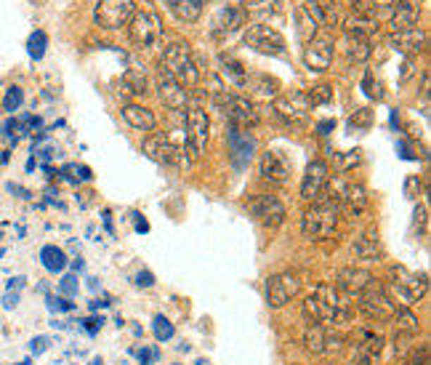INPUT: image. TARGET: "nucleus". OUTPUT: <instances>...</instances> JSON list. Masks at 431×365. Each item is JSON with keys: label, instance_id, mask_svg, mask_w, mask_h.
<instances>
[{"label": "nucleus", "instance_id": "f3484780", "mask_svg": "<svg viewBox=\"0 0 431 365\" xmlns=\"http://www.w3.org/2000/svg\"><path fill=\"white\" fill-rule=\"evenodd\" d=\"M251 214L261 221L266 230H277L282 227V221L287 216V208L282 206V200L275 195H261L251 203Z\"/></svg>", "mask_w": 431, "mask_h": 365}, {"label": "nucleus", "instance_id": "5fc2aeb1", "mask_svg": "<svg viewBox=\"0 0 431 365\" xmlns=\"http://www.w3.org/2000/svg\"><path fill=\"white\" fill-rule=\"evenodd\" d=\"M48 307H51V309H72V304L61 302V299H48Z\"/></svg>", "mask_w": 431, "mask_h": 365}, {"label": "nucleus", "instance_id": "39448f33", "mask_svg": "<svg viewBox=\"0 0 431 365\" xmlns=\"http://www.w3.org/2000/svg\"><path fill=\"white\" fill-rule=\"evenodd\" d=\"M392 296H394L399 307H410L418 304L420 299L429 291V278L426 275H418V272H410L407 267H392Z\"/></svg>", "mask_w": 431, "mask_h": 365}, {"label": "nucleus", "instance_id": "0eeeda50", "mask_svg": "<svg viewBox=\"0 0 431 365\" xmlns=\"http://www.w3.org/2000/svg\"><path fill=\"white\" fill-rule=\"evenodd\" d=\"M218 107L224 112V118L229 120V128H239V131H251L258 125V110L248 97L239 94H224L221 99H216Z\"/></svg>", "mask_w": 431, "mask_h": 365}, {"label": "nucleus", "instance_id": "864d4df0", "mask_svg": "<svg viewBox=\"0 0 431 365\" xmlns=\"http://www.w3.org/2000/svg\"><path fill=\"white\" fill-rule=\"evenodd\" d=\"M16 302H19V296H16V293H6V296H3V307H6V309L16 307Z\"/></svg>", "mask_w": 431, "mask_h": 365}, {"label": "nucleus", "instance_id": "f03ea898", "mask_svg": "<svg viewBox=\"0 0 431 365\" xmlns=\"http://www.w3.org/2000/svg\"><path fill=\"white\" fill-rule=\"evenodd\" d=\"M142 149L149 160H155L160 166H173V168H179V171H189L192 160H194V155H192V149L187 142H184V144H181V142H173L168 134H149L144 139Z\"/></svg>", "mask_w": 431, "mask_h": 365}, {"label": "nucleus", "instance_id": "423d86ee", "mask_svg": "<svg viewBox=\"0 0 431 365\" xmlns=\"http://www.w3.org/2000/svg\"><path fill=\"white\" fill-rule=\"evenodd\" d=\"M359 302H357V309L362 312V315L368 317V320H375V323H389L392 317H394V299L386 293V288H383L381 283L373 280L368 288L362 293H357Z\"/></svg>", "mask_w": 431, "mask_h": 365}, {"label": "nucleus", "instance_id": "a18cd8bd", "mask_svg": "<svg viewBox=\"0 0 431 365\" xmlns=\"http://www.w3.org/2000/svg\"><path fill=\"white\" fill-rule=\"evenodd\" d=\"M46 43H48L46 32H40V30H37L35 35L27 40V51H30V56H32V59H40V56L46 54Z\"/></svg>", "mask_w": 431, "mask_h": 365}, {"label": "nucleus", "instance_id": "aec40b11", "mask_svg": "<svg viewBox=\"0 0 431 365\" xmlns=\"http://www.w3.org/2000/svg\"><path fill=\"white\" fill-rule=\"evenodd\" d=\"M386 341L378 333H362V339L354 344V365H381Z\"/></svg>", "mask_w": 431, "mask_h": 365}, {"label": "nucleus", "instance_id": "20e7f679", "mask_svg": "<svg viewBox=\"0 0 431 365\" xmlns=\"http://www.w3.org/2000/svg\"><path fill=\"white\" fill-rule=\"evenodd\" d=\"M160 70L168 73L176 83H181L187 91L200 83V67L192 56V49L187 43H170L160 56Z\"/></svg>", "mask_w": 431, "mask_h": 365}, {"label": "nucleus", "instance_id": "9b49d317", "mask_svg": "<svg viewBox=\"0 0 431 365\" xmlns=\"http://www.w3.org/2000/svg\"><path fill=\"white\" fill-rule=\"evenodd\" d=\"M184 125H187V144H189L194 158H203L205 147H208V136H211V120L203 107H189L184 115Z\"/></svg>", "mask_w": 431, "mask_h": 365}, {"label": "nucleus", "instance_id": "dca6fc26", "mask_svg": "<svg viewBox=\"0 0 431 365\" xmlns=\"http://www.w3.org/2000/svg\"><path fill=\"white\" fill-rule=\"evenodd\" d=\"M157 97L170 112H184L189 104V91L163 70H157Z\"/></svg>", "mask_w": 431, "mask_h": 365}, {"label": "nucleus", "instance_id": "a19ab883", "mask_svg": "<svg viewBox=\"0 0 431 365\" xmlns=\"http://www.w3.org/2000/svg\"><path fill=\"white\" fill-rule=\"evenodd\" d=\"M306 99H309V107H323V104H327L333 99V85L327 83L314 85L309 94H306Z\"/></svg>", "mask_w": 431, "mask_h": 365}, {"label": "nucleus", "instance_id": "8fccbe9b", "mask_svg": "<svg viewBox=\"0 0 431 365\" xmlns=\"http://www.w3.org/2000/svg\"><path fill=\"white\" fill-rule=\"evenodd\" d=\"M61 291L64 293H77V278H75V275H67V278H64V280H61Z\"/></svg>", "mask_w": 431, "mask_h": 365}, {"label": "nucleus", "instance_id": "1a4fd4ad", "mask_svg": "<svg viewBox=\"0 0 431 365\" xmlns=\"http://www.w3.org/2000/svg\"><path fill=\"white\" fill-rule=\"evenodd\" d=\"M136 3L133 0H99L94 8V19L104 30H120L133 19Z\"/></svg>", "mask_w": 431, "mask_h": 365}, {"label": "nucleus", "instance_id": "c85d7f7f", "mask_svg": "<svg viewBox=\"0 0 431 365\" xmlns=\"http://www.w3.org/2000/svg\"><path fill=\"white\" fill-rule=\"evenodd\" d=\"M304 347L306 352L311 354H323L330 349V333L325 326H317V323H309L306 330H304Z\"/></svg>", "mask_w": 431, "mask_h": 365}, {"label": "nucleus", "instance_id": "58836bf2", "mask_svg": "<svg viewBox=\"0 0 431 365\" xmlns=\"http://www.w3.org/2000/svg\"><path fill=\"white\" fill-rule=\"evenodd\" d=\"M125 85H128V91H133V94H146L149 91V80H146V75H144V70H139V67H133V70H128L125 73Z\"/></svg>", "mask_w": 431, "mask_h": 365}, {"label": "nucleus", "instance_id": "6e6d98bb", "mask_svg": "<svg viewBox=\"0 0 431 365\" xmlns=\"http://www.w3.org/2000/svg\"><path fill=\"white\" fill-rule=\"evenodd\" d=\"M317 128H320V134H330V128H335V123L333 120H325V123H320V125H317Z\"/></svg>", "mask_w": 431, "mask_h": 365}, {"label": "nucleus", "instance_id": "2f4dec72", "mask_svg": "<svg viewBox=\"0 0 431 365\" xmlns=\"http://www.w3.org/2000/svg\"><path fill=\"white\" fill-rule=\"evenodd\" d=\"M344 32H346V35L370 37L373 32H378V19L362 16V13H351L349 19H344Z\"/></svg>", "mask_w": 431, "mask_h": 365}, {"label": "nucleus", "instance_id": "f257e3e1", "mask_svg": "<svg viewBox=\"0 0 431 365\" xmlns=\"http://www.w3.org/2000/svg\"><path fill=\"white\" fill-rule=\"evenodd\" d=\"M351 296L341 293L330 283H320L311 296L304 302V317L317 326H333V323H346L354 315V302H349Z\"/></svg>", "mask_w": 431, "mask_h": 365}, {"label": "nucleus", "instance_id": "72a5a7b5", "mask_svg": "<svg viewBox=\"0 0 431 365\" xmlns=\"http://www.w3.org/2000/svg\"><path fill=\"white\" fill-rule=\"evenodd\" d=\"M392 323H394V328L399 336H416V333H418V317L413 315L407 307H396Z\"/></svg>", "mask_w": 431, "mask_h": 365}, {"label": "nucleus", "instance_id": "09e8293b", "mask_svg": "<svg viewBox=\"0 0 431 365\" xmlns=\"http://www.w3.org/2000/svg\"><path fill=\"white\" fill-rule=\"evenodd\" d=\"M51 347V341H48V336H37V339L30 341V352L32 354H43Z\"/></svg>", "mask_w": 431, "mask_h": 365}, {"label": "nucleus", "instance_id": "4d7b16f0", "mask_svg": "<svg viewBox=\"0 0 431 365\" xmlns=\"http://www.w3.org/2000/svg\"><path fill=\"white\" fill-rule=\"evenodd\" d=\"M136 230L146 232V230H149V224H146V221H144V219H136Z\"/></svg>", "mask_w": 431, "mask_h": 365}, {"label": "nucleus", "instance_id": "c756f323", "mask_svg": "<svg viewBox=\"0 0 431 365\" xmlns=\"http://www.w3.org/2000/svg\"><path fill=\"white\" fill-rule=\"evenodd\" d=\"M344 54H346L349 61H354V64H365V61L370 59V54H373L370 37L346 35V37H344Z\"/></svg>", "mask_w": 431, "mask_h": 365}, {"label": "nucleus", "instance_id": "e433bc0d", "mask_svg": "<svg viewBox=\"0 0 431 365\" xmlns=\"http://www.w3.org/2000/svg\"><path fill=\"white\" fill-rule=\"evenodd\" d=\"M40 261H43V267H46L48 272H61V269L67 267V256H64V251L56 248V245H46V248L40 251Z\"/></svg>", "mask_w": 431, "mask_h": 365}, {"label": "nucleus", "instance_id": "ea45409f", "mask_svg": "<svg viewBox=\"0 0 431 365\" xmlns=\"http://www.w3.org/2000/svg\"><path fill=\"white\" fill-rule=\"evenodd\" d=\"M248 88H256V94L263 99L277 97V80L275 78H266V75H256L253 80H248Z\"/></svg>", "mask_w": 431, "mask_h": 365}, {"label": "nucleus", "instance_id": "2eb2a0df", "mask_svg": "<svg viewBox=\"0 0 431 365\" xmlns=\"http://www.w3.org/2000/svg\"><path fill=\"white\" fill-rule=\"evenodd\" d=\"M258 171H261V179L269 184H282L290 179V171H293V163L287 158L282 149H269L261 155V163H258Z\"/></svg>", "mask_w": 431, "mask_h": 365}, {"label": "nucleus", "instance_id": "f8f14e48", "mask_svg": "<svg viewBox=\"0 0 431 365\" xmlns=\"http://www.w3.org/2000/svg\"><path fill=\"white\" fill-rule=\"evenodd\" d=\"M245 46H251L253 51L266 54V56H280V54H285V49H287L285 37L269 25L248 27V32H245Z\"/></svg>", "mask_w": 431, "mask_h": 365}, {"label": "nucleus", "instance_id": "de8ad7c7", "mask_svg": "<svg viewBox=\"0 0 431 365\" xmlns=\"http://www.w3.org/2000/svg\"><path fill=\"white\" fill-rule=\"evenodd\" d=\"M359 160H362V155H359V149H349V152H341L338 158H335V163H338V171L341 173H346L349 168H354Z\"/></svg>", "mask_w": 431, "mask_h": 365}, {"label": "nucleus", "instance_id": "79ce46f5", "mask_svg": "<svg viewBox=\"0 0 431 365\" xmlns=\"http://www.w3.org/2000/svg\"><path fill=\"white\" fill-rule=\"evenodd\" d=\"M373 125V110H368V107H359V110H354V115L349 118V128L351 131H368Z\"/></svg>", "mask_w": 431, "mask_h": 365}, {"label": "nucleus", "instance_id": "13d9d810", "mask_svg": "<svg viewBox=\"0 0 431 365\" xmlns=\"http://www.w3.org/2000/svg\"><path fill=\"white\" fill-rule=\"evenodd\" d=\"M327 365H335V363H327Z\"/></svg>", "mask_w": 431, "mask_h": 365}, {"label": "nucleus", "instance_id": "37998d69", "mask_svg": "<svg viewBox=\"0 0 431 365\" xmlns=\"http://www.w3.org/2000/svg\"><path fill=\"white\" fill-rule=\"evenodd\" d=\"M362 88H365V94L370 99H375V101H381L386 94H383V83L375 78L373 73H365V78H362Z\"/></svg>", "mask_w": 431, "mask_h": 365}, {"label": "nucleus", "instance_id": "ddd939ff", "mask_svg": "<svg viewBox=\"0 0 431 365\" xmlns=\"http://www.w3.org/2000/svg\"><path fill=\"white\" fill-rule=\"evenodd\" d=\"M327 184H330L327 163L325 160H311L306 171H304V179H301V197L306 203H317V200H323Z\"/></svg>", "mask_w": 431, "mask_h": 365}, {"label": "nucleus", "instance_id": "9d476101", "mask_svg": "<svg viewBox=\"0 0 431 365\" xmlns=\"http://www.w3.org/2000/svg\"><path fill=\"white\" fill-rule=\"evenodd\" d=\"M128 35L139 49H149L163 35V19L152 11H136L128 22Z\"/></svg>", "mask_w": 431, "mask_h": 365}, {"label": "nucleus", "instance_id": "6ab92c4d", "mask_svg": "<svg viewBox=\"0 0 431 365\" xmlns=\"http://www.w3.org/2000/svg\"><path fill=\"white\" fill-rule=\"evenodd\" d=\"M333 61V40L330 37H314L304 49V64L309 73H325Z\"/></svg>", "mask_w": 431, "mask_h": 365}, {"label": "nucleus", "instance_id": "6e6552de", "mask_svg": "<svg viewBox=\"0 0 431 365\" xmlns=\"http://www.w3.org/2000/svg\"><path fill=\"white\" fill-rule=\"evenodd\" d=\"M327 200H333L338 208H344L349 216H359L368 208V190H365V184L349 182L346 176H335Z\"/></svg>", "mask_w": 431, "mask_h": 365}, {"label": "nucleus", "instance_id": "4468645a", "mask_svg": "<svg viewBox=\"0 0 431 365\" xmlns=\"http://www.w3.org/2000/svg\"><path fill=\"white\" fill-rule=\"evenodd\" d=\"M301 291V280L293 272H282V275H272L266 280V302L269 307H285L290 299H296V293Z\"/></svg>", "mask_w": 431, "mask_h": 365}, {"label": "nucleus", "instance_id": "3c124183", "mask_svg": "<svg viewBox=\"0 0 431 365\" xmlns=\"http://www.w3.org/2000/svg\"><path fill=\"white\" fill-rule=\"evenodd\" d=\"M136 283H139V285H144V288H149V285H152V272H139V278H136Z\"/></svg>", "mask_w": 431, "mask_h": 365}, {"label": "nucleus", "instance_id": "b1692460", "mask_svg": "<svg viewBox=\"0 0 431 365\" xmlns=\"http://www.w3.org/2000/svg\"><path fill=\"white\" fill-rule=\"evenodd\" d=\"M373 283V275L362 267H344L335 278V288L346 296H354V293H362L368 285Z\"/></svg>", "mask_w": 431, "mask_h": 365}, {"label": "nucleus", "instance_id": "a211bd4d", "mask_svg": "<svg viewBox=\"0 0 431 365\" xmlns=\"http://www.w3.org/2000/svg\"><path fill=\"white\" fill-rule=\"evenodd\" d=\"M309 99L304 91H290L282 97L275 99V112L277 118H282L285 123H301L309 118Z\"/></svg>", "mask_w": 431, "mask_h": 365}, {"label": "nucleus", "instance_id": "f704fd0d", "mask_svg": "<svg viewBox=\"0 0 431 365\" xmlns=\"http://www.w3.org/2000/svg\"><path fill=\"white\" fill-rule=\"evenodd\" d=\"M394 6V0H351V8L354 13H362V16H370V19H378L381 13H389Z\"/></svg>", "mask_w": 431, "mask_h": 365}, {"label": "nucleus", "instance_id": "393cba45", "mask_svg": "<svg viewBox=\"0 0 431 365\" xmlns=\"http://www.w3.org/2000/svg\"><path fill=\"white\" fill-rule=\"evenodd\" d=\"M351 256H357L359 261H378L383 256V243L378 237V230H365L357 240L351 243Z\"/></svg>", "mask_w": 431, "mask_h": 365}, {"label": "nucleus", "instance_id": "7ed1b4c3", "mask_svg": "<svg viewBox=\"0 0 431 365\" xmlns=\"http://www.w3.org/2000/svg\"><path fill=\"white\" fill-rule=\"evenodd\" d=\"M338 219H341V208L335 206L333 200H317L311 203V208L304 211L301 216V232L306 240H327L333 237V232L338 230Z\"/></svg>", "mask_w": 431, "mask_h": 365}, {"label": "nucleus", "instance_id": "a878e982", "mask_svg": "<svg viewBox=\"0 0 431 365\" xmlns=\"http://www.w3.org/2000/svg\"><path fill=\"white\" fill-rule=\"evenodd\" d=\"M229 152H232V158L237 166H245L248 160L253 158V149H256V142H253V136L248 131H239V128H229Z\"/></svg>", "mask_w": 431, "mask_h": 365}, {"label": "nucleus", "instance_id": "c9c22d12", "mask_svg": "<svg viewBox=\"0 0 431 365\" xmlns=\"http://www.w3.org/2000/svg\"><path fill=\"white\" fill-rule=\"evenodd\" d=\"M296 25H299V37L304 40V43H309V40H314V37H317L320 25H317V19H314L306 8H304V3H301V6H296Z\"/></svg>", "mask_w": 431, "mask_h": 365}, {"label": "nucleus", "instance_id": "bb28decb", "mask_svg": "<svg viewBox=\"0 0 431 365\" xmlns=\"http://www.w3.org/2000/svg\"><path fill=\"white\" fill-rule=\"evenodd\" d=\"M123 118H125V123H128L131 128H136V131H152L157 125L155 112L142 107V104H125V107H123Z\"/></svg>", "mask_w": 431, "mask_h": 365}, {"label": "nucleus", "instance_id": "473e14b6", "mask_svg": "<svg viewBox=\"0 0 431 365\" xmlns=\"http://www.w3.org/2000/svg\"><path fill=\"white\" fill-rule=\"evenodd\" d=\"M280 11V0H242V13L253 19H266Z\"/></svg>", "mask_w": 431, "mask_h": 365}, {"label": "nucleus", "instance_id": "603ef678", "mask_svg": "<svg viewBox=\"0 0 431 365\" xmlns=\"http://www.w3.org/2000/svg\"><path fill=\"white\" fill-rule=\"evenodd\" d=\"M413 67H416V64H413V56H407L405 64H402V80H407V78L413 75Z\"/></svg>", "mask_w": 431, "mask_h": 365}, {"label": "nucleus", "instance_id": "5701e85b", "mask_svg": "<svg viewBox=\"0 0 431 365\" xmlns=\"http://www.w3.org/2000/svg\"><path fill=\"white\" fill-rule=\"evenodd\" d=\"M389 43H392V49L402 51L405 56H418V54H423V51H426V43H429V37H426V32H423L420 27H413V30L392 32Z\"/></svg>", "mask_w": 431, "mask_h": 365}, {"label": "nucleus", "instance_id": "c03bdc74", "mask_svg": "<svg viewBox=\"0 0 431 365\" xmlns=\"http://www.w3.org/2000/svg\"><path fill=\"white\" fill-rule=\"evenodd\" d=\"M22 101H24L22 88H19V85H11V88L6 91V99H3V110H6V112H16L19 107H22Z\"/></svg>", "mask_w": 431, "mask_h": 365}, {"label": "nucleus", "instance_id": "cd10ccee", "mask_svg": "<svg viewBox=\"0 0 431 365\" xmlns=\"http://www.w3.org/2000/svg\"><path fill=\"white\" fill-rule=\"evenodd\" d=\"M304 8L317 19V25L320 27H327V30L338 27V13H335L333 0H306Z\"/></svg>", "mask_w": 431, "mask_h": 365}, {"label": "nucleus", "instance_id": "7c9ffc66", "mask_svg": "<svg viewBox=\"0 0 431 365\" xmlns=\"http://www.w3.org/2000/svg\"><path fill=\"white\" fill-rule=\"evenodd\" d=\"M168 6H170V11L179 22L192 25V22H197L203 16L205 0H168Z\"/></svg>", "mask_w": 431, "mask_h": 365}, {"label": "nucleus", "instance_id": "49530a36", "mask_svg": "<svg viewBox=\"0 0 431 365\" xmlns=\"http://www.w3.org/2000/svg\"><path fill=\"white\" fill-rule=\"evenodd\" d=\"M173 333H176V328H173V323H170L168 317L157 315V317H155V336H157V341L173 339Z\"/></svg>", "mask_w": 431, "mask_h": 365}, {"label": "nucleus", "instance_id": "4c0bfd02", "mask_svg": "<svg viewBox=\"0 0 431 365\" xmlns=\"http://www.w3.org/2000/svg\"><path fill=\"white\" fill-rule=\"evenodd\" d=\"M221 64H224V75H227V80H232V83L237 85V88H248V73H245V67L239 64L237 59H232V56H224L221 59Z\"/></svg>", "mask_w": 431, "mask_h": 365}, {"label": "nucleus", "instance_id": "412c9836", "mask_svg": "<svg viewBox=\"0 0 431 365\" xmlns=\"http://www.w3.org/2000/svg\"><path fill=\"white\" fill-rule=\"evenodd\" d=\"M245 13L239 6H221L218 11H216L213 22H211V35L213 37H227L232 32H237L239 27L245 25Z\"/></svg>", "mask_w": 431, "mask_h": 365}, {"label": "nucleus", "instance_id": "4be33fe9", "mask_svg": "<svg viewBox=\"0 0 431 365\" xmlns=\"http://www.w3.org/2000/svg\"><path fill=\"white\" fill-rule=\"evenodd\" d=\"M418 19H420V6L416 0H394L392 16H389L392 32H402V30L418 27Z\"/></svg>", "mask_w": 431, "mask_h": 365}]
</instances>
